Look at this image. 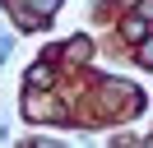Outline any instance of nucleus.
<instances>
[{"label": "nucleus", "mask_w": 153, "mask_h": 148, "mask_svg": "<svg viewBox=\"0 0 153 148\" xmlns=\"http://www.w3.org/2000/svg\"><path fill=\"white\" fill-rule=\"evenodd\" d=\"M28 83H33V88H47V83H51V65H33V70H28Z\"/></svg>", "instance_id": "nucleus-1"}, {"label": "nucleus", "mask_w": 153, "mask_h": 148, "mask_svg": "<svg viewBox=\"0 0 153 148\" xmlns=\"http://www.w3.org/2000/svg\"><path fill=\"white\" fill-rule=\"evenodd\" d=\"M125 37H130V42L144 37V14H139V18H125Z\"/></svg>", "instance_id": "nucleus-2"}, {"label": "nucleus", "mask_w": 153, "mask_h": 148, "mask_svg": "<svg viewBox=\"0 0 153 148\" xmlns=\"http://www.w3.org/2000/svg\"><path fill=\"white\" fill-rule=\"evenodd\" d=\"M70 56H74V60H84V56H88V42H84V37H74V42H70Z\"/></svg>", "instance_id": "nucleus-3"}, {"label": "nucleus", "mask_w": 153, "mask_h": 148, "mask_svg": "<svg viewBox=\"0 0 153 148\" xmlns=\"http://www.w3.org/2000/svg\"><path fill=\"white\" fill-rule=\"evenodd\" d=\"M56 5H60V0H37V9H42V14H51Z\"/></svg>", "instance_id": "nucleus-4"}, {"label": "nucleus", "mask_w": 153, "mask_h": 148, "mask_svg": "<svg viewBox=\"0 0 153 148\" xmlns=\"http://www.w3.org/2000/svg\"><path fill=\"white\" fill-rule=\"evenodd\" d=\"M144 65H153V37L144 42Z\"/></svg>", "instance_id": "nucleus-5"}, {"label": "nucleus", "mask_w": 153, "mask_h": 148, "mask_svg": "<svg viewBox=\"0 0 153 148\" xmlns=\"http://www.w3.org/2000/svg\"><path fill=\"white\" fill-rule=\"evenodd\" d=\"M139 14H144V18H153V0H139Z\"/></svg>", "instance_id": "nucleus-6"}]
</instances>
